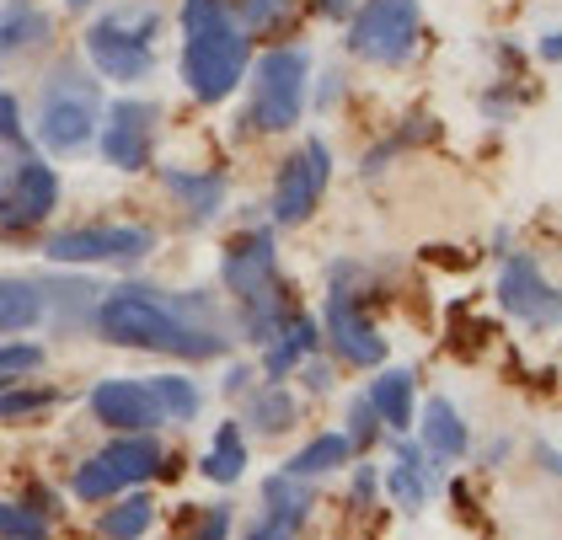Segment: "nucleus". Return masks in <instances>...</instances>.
Here are the masks:
<instances>
[{"mask_svg": "<svg viewBox=\"0 0 562 540\" xmlns=\"http://www.w3.org/2000/svg\"><path fill=\"white\" fill-rule=\"evenodd\" d=\"M161 445L150 439V434H124V439H113V445H102L91 460H81V471H76V498L81 503H108L119 498V493H130L139 482H150L156 471H161Z\"/></svg>", "mask_w": 562, "mask_h": 540, "instance_id": "39448f33", "label": "nucleus"}, {"mask_svg": "<svg viewBox=\"0 0 562 540\" xmlns=\"http://www.w3.org/2000/svg\"><path fill=\"white\" fill-rule=\"evenodd\" d=\"M370 407H375V417L386 423V428H407L413 423V374L407 370H386L375 374V385H370Z\"/></svg>", "mask_w": 562, "mask_h": 540, "instance_id": "6ab92c4d", "label": "nucleus"}, {"mask_svg": "<svg viewBox=\"0 0 562 540\" xmlns=\"http://www.w3.org/2000/svg\"><path fill=\"white\" fill-rule=\"evenodd\" d=\"M241 22H247L252 33L284 27V22H290V0H241Z\"/></svg>", "mask_w": 562, "mask_h": 540, "instance_id": "c756f323", "label": "nucleus"}, {"mask_svg": "<svg viewBox=\"0 0 562 540\" xmlns=\"http://www.w3.org/2000/svg\"><path fill=\"white\" fill-rule=\"evenodd\" d=\"M44 33H48V16L38 11V5L11 0V5L0 11V54H22V48L44 43Z\"/></svg>", "mask_w": 562, "mask_h": 540, "instance_id": "aec40b11", "label": "nucleus"}, {"mask_svg": "<svg viewBox=\"0 0 562 540\" xmlns=\"http://www.w3.org/2000/svg\"><path fill=\"white\" fill-rule=\"evenodd\" d=\"M241 471H247V445H241V428L236 423H220L215 445H210V460H204V476L220 482V487H231V482H241Z\"/></svg>", "mask_w": 562, "mask_h": 540, "instance_id": "4be33fe9", "label": "nucleus"}, {"mask_svg": "<svg viewBox=\"0 0 562 540\" xmlns=\"http://www.w3.org/2000/svg\"><path fill=\"white\" fill-rule=\"evenodd\" d=\"M386 493H391V503H402L407 514H418V508L429 503V460H424V450H413V445L396 450V465L386 471Z\"/></svg>", "mask_w": 562, "mask_h": 540, "instance_id": "a211bd4d", "label": "nucleus"}, {"mask_svg": "<svg viewBox=\"0 0 562 540\" xmlns=\"http://www.w3.org/2000/svg\"><path fill=\"white\" fill-rule=\"evenodd\" d=\"M193 300H161L150 290H119L102 300L97 333L119 348H145V353H177V359H215L220 333L204 322H188Z\"/></svg>", "mask_w": 562, "mask_h": 540, "instance_id": "f257e3e1", "label": "nucleus"}, {"mask_svg": "<svg viewBox=\"0 0 562 540\" xmlns=\"http://www.w3.org/2000/svg\"><path fill=\"white\" fill-rule=\"evenodd\" d=\"M167 188H172L199 220H210L220 209V199H225V182H220V177H193V171H167Z\"/></svg>", "mask_w": 562, "mask_h": 540, "instance_id": "bb28decb", "label": "nucleus"}, {"mask_svg": "<svg viewBox=\"0 0 562 540\" xmlns=\"http://www.w3.org/2000/svg\"><path fill=\"white\" fill-rule=\"evenodd\" d=\"M0 536L5 540H44L48 519H38L27 503H0Z\"/></svg>", "mask_w": 562, "mask_h": 540, "instance_id": "c85d7f7f", "label": "nucleus"}, {"mask_svg": "<svg viewBox=\"0 0 562 540\" xmlns=\"http://www.w3.org/2000/svg\"><path fill=\"white\" fill-rule=\"evenodd\" d=\"M418 43V0H364L348 22V48L370 65H402Z\"/></svg>", "mask_w": 562, "mask_h": 540, "instance_id": "423d86ee", "label": "nucleus"}, {"mask_svg": "<svg viewBox=\"0 0 562 540\" xmlns=\"http://www.w3.org/2000/svg\"><path fill=\"white\" fill-rule=\"evenodd\" d=\"M48 402H54V391H0V417L44 413Z\"/></svg>", "mask_w": 562, "mask_h": 540, "instance_id": "473e14b6", "label": "nucleus"}, {"mask_svg": "<svg viewBox=\"0 0 562 540\" xmlns=\"http://www.w3.org/2000/svg\"><path fill=\"white\" fill-rule=\"evenodd\" d=\"M145 385H150V396H156V407H161L167 423L199 417V385L188 374H161V380H145Z\"/></svg>", "mask_w": 562, "mask_h": 540, "instance_id": "393cba45", "label": "nucleus"}, {"mask_svg": "<svg viewBox=\"0 0 562 540\" xmlns=\"http://www.w3.org/2000/svg\"><path fill=\"white\" fill-rule=\"evenodd\" d=\"M0 134L11 145H22V124H16V97H0Z\"/></svg>", "mask_w": 562, "mask_h": 540, "instance_id": "f704fd0d", "label": "nucleus"}, {"mask_svg": "<svg viewBox=\"0 0 562 540\" xmlns=\"http://www.w3.org/2000/svg\"><path fill=\"white\" fill-rule=\"evenodd\" d=\"M44 364V348H33V342H5L0 348V380L5 374H27V370H38Z\"/></svg>", "mask_w": 562, "mask_h": 540, "instance_id": "2f4dec72", "label": "nucleus"}, {"mask_svg": "<svg viewBox=\"0 0 562 540\" xmlns=\"http://www.w3.org/2000/svg\"><path fill=\"white\" fill-rule=\"evenodd\" d=\"M348 455H353V450H348L344 434H322V439H311V445H305V450H301L295 460H290L284 471H290V476H305V482H311V476H327V471H338V465H344Z\"/></svg>", "mask_w": 562, "mask_h": 540, "instance_id": "b1692460", "label": "nucleus"}, {"mask_svg": "<svg viewBox=\"0 0 562 540\" xmlns=\"http://www.w3.org/2000/svg\"><path fill=\"white\" fill-rule=\"evenodd\" d=\"M156 150V108L145 102H113L108 108V124H102V156L113 167L139 171Z\"/></svg>", "mask_w": 562, "mask_h": 540, "instance_id": "9b49d317", "label": "nucleus"}, {"mask_svg": "<svg viewBox=\"0 0 562 540\" xmlns=\"http://www.w3.org/2000/svg\"><path fill=\"white\" fill-rule=\"evenodd\" d=\"M44 316V294L22 279H0V333H22Z\"/></svg>", "mask_w": 562, "mask_h": 540, "instance_id": "5701e85b", "label": "nucleus"}, {"mask_svg": "<svg viewBox=\"0 0 562 540\" xmlns=\"http://www.w3.org/2000/svg\"><path fill=\"white\" fill-rule=\"evenodd\" d=\"M467 423L456 417V407L450 402H439L434 396L429 407H424V455H434V460H461L467 455Z\"/></svg>", "mask_w": 562, "mask_h": 540, "instance_id": "f3484780", "label": "nucleus"}, {"mask_svg": "<svg viewBox=\"0 0 562 540\" xmlns=\"http://www.w3.org/2000/svg\"><path fill=\"white\" fill-rule=\"evenodd\" d=\"M311 487H305V476H290V471H279V476H268L262 482V519L268 525H279V530H290V536H301V525L311 519Z\"/></svg>", "mask_w": 562, "mask_h": 540, "instance_id": "dca6fc26", "label": "nucleus"}, {"mask_svg": "<svg viewBox=\"0 0 562 540\" xmlns=\"http://www.w3.org/2000/svg\"><path fill=\"white\" fill-rule=\"evenodd\" d=\"M498 300L515 311L525 327H536V333H547V327L558 322V290L541 279V268H536L530 257H509V262H504Z\"/></svg>", "mask_w": 562, "mask_h": 540, "instance_id": "ddd939ff", "label": "nucleus"}, {"mask_svg": "<svg viewBox=\"0 0 562 540\" xmlns=\"http://www.w3.org/2000/svg\"><path fill=\"white\" fill-rule=\"evenodd\" d=\"M150 519H156L150 493H130V498H119L102 519H97V530H102L108 540H139L145 530H150Z\"/></svg>", "mask_w": 562, "mask_h": 540, "instance_id": "412c9836", "label": "nucleus"}, {"mask_svg": "<svg viewBox=\"0 0 562 540\" xmlns=\"http://www.w3.org/2000/svg\"><path fill=\"white\" fill-rule=\"evenodd\" d=\"M102 124V97L97 81L81 76L76 65H59L44 86V108H38V139L54 156H81L91 134Z\"/></svg>", "mask_w": 562, "mask_h": 540, "instance_id": "7ed1b4c3", "label": "nucleus"}, {"mask_svg": "<svg viewBox=\"0 0 562 540\" xmlns=\"http://www.w3.org/2000/svg\"><path fill=\"white\" fill-rule=\"evenodd\" d=\"M327 333H333V348L344 353L348 364H381L386 359V337L375 333L364 322V311L353 300H344V294H333V305H327Z\"/></svg>", "mask_w": 562, "mask_h": 540, "instance_id": "4468645a", "label": "nucleus"}, {"mask_svg": "<svg viewBox=\"0 0 562 540\" xmlns=\"http://www.w3.org/2000/svg\"><path fill=\"white\" fill-rule=\"evenodd\" d=\"M65 5H70V11H87L91 0H65Z\"/></svg>", "mask_w": 562, "mask_h": 540, "instance_id": "58836bf2", "label": "nucleus"}, {"mask_svg": "<svg viewBox=\"0 0 562 540\" xmlns=\"http://www.w3.org/2000/svg\"><path fill=\"white\" fill-rule=\"evenodd\" d=\"M305 54L301 48H273L262 54L258 76H252V124L279 134V128H295L305 108Z\"/></svg>", "mask_w": 562, "mask_h": 540, "instance_id": "0eeeda50", "label": "nucleus"}, {"mask_svg": "<svg viewBox=\"0 0 562 540\" xmlns=\"http://www.w3.org/2000/svg\"><path fill=\"white\" fill-rule=\"evenodd\" d=\"M225 284L236 290V300L273 290V241H268V230L262 236H241L236 247L225 251Z\"/></svg>", "mask_w": 562, "mask_h": 540, "instance_id": "2eb2a0df", "label": "nucleus"}, {"mask_svg": "<svg viewBox=\"0 0 562 540\" xmlns=\"http://www.w3.org/2000/svg\"><path fill=\"white\" fill-rule=\"evenodd\" d=\"M370 493H375V471H370V465H364V471H359V476H353V498L364 503V498H370Z\"/></svg>", "mask_w": 562, "mask_h": 540, "instance_id": "4c0bfd02", "label": "nucleus"}, {"mask_svg": "<svg viewBox=\"0 0 562 540\" xmlns=\"http://www.w3.org/2000/svg\"><path fill=\"white\" fill-rule=\"evenodd\" d=\"M54 262H134L150 251V230L139 225H97V230H59L48 236Z\"/></svg>", "mask_w": 562, "mask_h": 540, "instance_id": "9d476101", "label": "nucleus"}, {"mask_svg": "<svg viewBox=\"0 0 562 540\" xmlns=\"http://www.w3.org/2000/svg\"><path fill=\"white\" fill-rule=\"evenodd\" d=\"M182 33H188V54H182V76L199 102H220L231 97L236 81L247 76V33L236 27L225 0H182Z\"/></svg>", "mask_w": 562, "mask_h": 540, "instance_id": "f03ea898", "label": "nucleus"}, {"mask_svg": "<svg viewBox=\"0 0 562 540\" xmlns=\"http://www.w3.org/2000/svg\"><path fill=\"white\" fill-rule=\"evenodd\" d=\"M27 508H33L38 519H54V514H59V498H54L48 487H33V493H27Z\"/></svg>", "mask_w": 562, "mask_h": 540, "instance_id": "c9c22d12", "label": "nucleus"}, {"mask_svg": "<svg viewBox=\"0 0 562 540\" xmlns=\"http://www.w3.org/2000/svg\"><path fill=\"white\" fill-rule=\"evenodd\" d=\"M188 540H231V508L220 503L210 514H199V525H193V536Z\"/></svg>", "mask_w": 562, "mask_h": 540, "instance_id": "72a5a7b5", "label": "nucleus"}, {"mask_svg": "<svg viewBox=\"0 0 562 540\" xmlns=\"http://www.w3.org/2000/svg\"><path fill=\"white\" fill-rule=\"evenodd\" d=\"M311 342H316V322L311 316H290L284 333L268 342V374H284L301 353H311Z\"/></svg>", "mask_w": 562, "mask_h": 540, "instance_id": "a878e982", "label": "nucleus"}, {"mask_svg": "<svg viewBox=\"0 0 562 540\" xmlns=\"http://www.w3.org/2000/svg\"><path fill=\"white\" fill-rule=\"evenodd\" d=\"M87 407H91V417H97V423L124 428V434H150L156 423H167L145 380H102V385L91 391Z\"/></svg>", "mask_w": 562, "mask_h": 540, "instance_id": "f8f14e48", "label": "nucleus"}, {"mask_svg": "<svg viewBox=\"0 0 562 540\" xmlns=\"http://www.w3.org/2000/svg\"><path fill=\"white\" fill-rule=\"evenodd\" d=\"M59 199V177L33 156H5L0 161V230H33L44 225Z\"/></svg>", "mask_w": 562, "mask_h": 540, "instance_id": "6e6552de", "label": "nucleus"}, {"mask_svg": "<svg viewBox=\"0 0 562 540\" xmlns=\"http://www.w3.org/2000/svg\"><path fill=\"white\" fill-rule=\"evenodd\" d=\"M327 171H333V161H327L322 139H311L305 150H295L284 161V171H279V188H273V220L279 225H301L305 214L322 204V193H327Z\"/></svg>", "mask_w": 562, "mask_h": 540, "instance_id": "1a4fd4ad", "label": "nucleus"}, {"mask_svg": "<svg viewBox=\"0 0 562 540\" xmlns=\"http://www.w3.org/2000/svg\"><path fill=\"white\" fill-rule=\"evenodd\" d=\"M295 396L290 391H279V385H268V391H258L252 396V428H258L262 439H273V434H284L290 423H295Z\"/></svg>", "mask_w": 562, "mask_h": 540, "instance_id": "cd10ccee", "label": "nucleus"}, {"mask_svg": "<svg viewBox=\"0 0 562 540\" xmlns=\"http://www.w3.org/2000/svg\"><path fill=\"white\" fill-rule=\"evenodd\" d=\"M247 540H295L290 530H279V525H268V519H258L252 530H247Z\"/></svg>", "mask_w": 562, "mask_h": 540, "instance_id": "e433bc0d", "label": "nucleus"}, {"mask_svg": "<svg viewBox=\"0 0 562 540\" xmlns=\"http://www.w3.org/2000/svg\"><path fill=\"white\" fill-rule=\"evenodd\" d=\"M156 27H161V11H156V5H124V11L102 16L87 33L91 65H97L108 81H145V76L156 70V54H150Z\"/></svg>", "mask_w": 562, "mask_h": 540, "instance_id": "20e7f679", "label": "nucleus"}, {"mask_svg": "<svg viewBox=\"0 0 562 540\" xmlns=\"http://www.w3.org/2000/svg\"><path fill=\"white\" fill-rule=\"evenodd\" d=\"M375 434H381V417H375L370 396H364V402H353V407H348V434L344 439H348V450H364Z\"/></svg>", "mask_w": 562, "mask_h": 540, "instance_id": "7c9ffc66", "label": "nucleus"}]
</instances>
